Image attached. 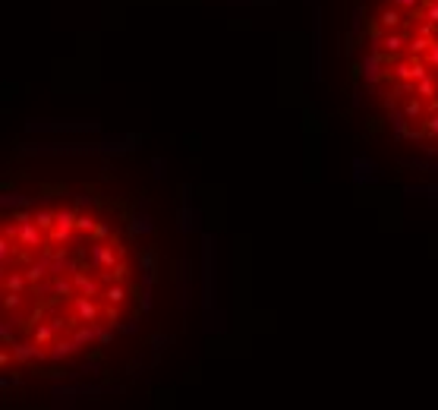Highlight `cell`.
<instances>
[{"instance_id":"cell-1","label":"cell","mask_w":438,"mask_h":410,"mask_svg":"<svg viewBox=\"0 0 438 410\" xmlns=\"http://www.w3.org/2000/svg\"><path fill=\"white\" fill-rule=\"evenodd\" d=\"M165 322V240L110 171L3 177L0 369L13 395H83L139 369Z\"/></svg>"},{"instance_id":"cell-2","label":"cell","mask_w":438,"mask_h":410,"mask_svg":"<svg viewBox=\"0 0 438 410\" xmlns=\"http://www.w3.org/2000/svg\"><path fill=\"white\" fill-rule=\"evenodd\" d=\"M341 51L372 139L438 171V0H347Z\"/></svg>"}]
</instances>
